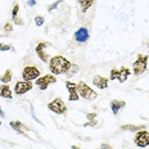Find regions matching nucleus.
Returning <instances> with one entry per match:
<instances>
[{
  "label": "nucleus",
  "mask_w": 149,
  "mask_h": 149,
  "mask_svg": "<svg viewBox=\"0 0 149 149\" xmlns=\"http://www.w3.org/2000/svg\"><path fill=\"white\" fill-rule=\"evenodd\" d=\"M71 67V62L62 55H55L49 61V70L53 74H62L66 73L68 68Z\"/></svg>",
  "instance_id": "nucleus-1"
},
{
  "label": "nucleus",
  "mask_w": 149,
  "mask_h": 149,
  "mask_svg": "<svg viewBox=\"0 0 149 149\" xmlns=\"http://www.w3.org/2000/svg\"><path fill=\"white\" fill-rule=\"evenodd\" d=\"M77 91H79L80 98L85 99V100H95L98 98V94L94 91L86 82L80 81L77 84Z\"/></svg>",
  "instance_id": "nucleus-2"
},
{
  "label": "nucleus",
  "mask_w": 149,
  "mask_h": 149,
  "mask_svg": "<svg viewBox=\"0 0 149 149\" xmlns=\"http://www.w3.org/2000/svg\"><path fill=\"white\" fill-rule=\"evenodd\" d=\"M148 61H149V58L147 55H143V54L139 55L138 59L132 63V71H134L135 76H139V74L145 72V70L148 67Z\"/></svg>",
  "instance_id": "nucleus-3"
},
{
  "label": "nucleus",
  "mask_w": 149,
  "mask_h": 149,
  "mask_svg": "<svg viewBox=\"0 0 149 149\" xmlns=\"http://www.w3.org/2000/svg\"><path fill=\"white\" fill-rule=\"evenodd\" d=\"M48 108L57 114H66L67 113V105L64 104V102L62 100L61 98H57L53 102H50V103L48 104Z\"/></svg>",
  "instance_id": "nucleus-4"
},
{
  "label": "nucleus",
  "mask_w": 149,
  "mask_h": 149,
  "mask_svg": "<svg viewBox=\"0 0 149 149\" xmlns=\"http://www.w3.org/2000/svg\"><path fill=\"white\" fill-rule=\"evenodd\" d=\"M54 82H57V77L52 73V74H44V76L36 79L35 85L40 90H45V89H48V86L50 85V84H54Z\"/></svg>",
  "instance_id": "nucleus-5"
},
{
  "label": "nucleus",
  "mask_w": 149,
  "mask_h": 149,
  "mask_svg": "<svg viewBox=\"0 0 149 149\" xmlns=\"http://www.w3.org/2000/svg\"><path fill=\"white\" fill-rule=\"evenodd\" d=\"M22 77L24 81H33V80L39 79L40 77V71L37 67L33 66H27L23 68L22 71Z\"/></svg>",
  "instance_id": "nucleus-6"
},
{
  "label": "nucleus",
  "mask_w": 149,
  "mask_h": 149,
  "mask_svg": "<svg viewBox=\"0 0 149 149\" xmlns=\"http://www.w3.org/2000/svg\"><path fill=\"white\" fill-rule=\"evenodd\" d=\"M134 141L139 148L149 147V132L147 130H140V131H138L136 132V136L134 138Z\"/></svg>",
  "instance_id": "nucleus-7"
},
{
  "label": "nucleus",
  "mask_w": 149,
  "mask_h": 149,
  "mask_svg": "<svg viewBox=\"0 0 149 149\" xmlns=\"http://www.w3.org/2000/svg\"><path fill=\"white\" fill-rule=\"evenodd\" d=\"M33 88V84L32 81H18L17 84H15V86H14V93L17 95H23V94H26L27 91H30L31 89Z\"/></svg>",
  "instance_id": "nucleus-8"
},
{
  "label": "nucleus",
  "mask_w": 149,
  "mask_h": 149,
  "mask_svg": "<svg viewBox=\"0 0 149 149\" xmlns=\"http://www.w3.org/2000/svg\"><path fill=\"white\" fill-rule=\"evenodd\" d=\"M50 44H49V42H45V41H41V42H39V44H37V46H36V49H35V52H36V54H37V57L40 58V59H41L42 62H44V63H48L49 61V57H48V54H46L45 53V50L44 49L46 48V46H49Z\"/></svg>",
  "instance_id": "nucleus-9"
},
{
  "label": "nucleus",
  "mask_w": 149,
  "mask_h": 149,
  "mask_svg": "<svg viewBox=\"0 0 149 149\" xmlns=\"http://www.w3.org/2000/svg\"><path fill=\"white\" fill-rule=\"evenodd\" d=\"M66 86H67V90L70 93V102H77L80 99V95H79V91H77V84L74 82H71V81H66Z\"/></svg>",
  "instance_id": "nucleus-10"
},
{
  "label": "nucleus",
  "mask_w": 149,
  "mask_h": 149,
  "mask_svg": "<svg viewBox=\"0 0 149 149\" xmlns=\"http://www.w3.org/2000/svg\"><path fill=\"white\" fill-rule=\"evenodd\" d=\"M74 40L77 42H86L89 40V30L86 27H81L74 32Z\"/></svg>",
  "instance_id": "nucleus-11"
},
{
  "label": "nucleus",
  "mask_w": 149,
  "mask_h": 149,
  "mask_svg": "<svg viewBox=\"0 0 149 149\" xmlns=\"http://www.w3.org/2000/svg\"><path fill=\"white\" fill-rule=\"evenodd\" d=\"M111 109H112V113L114 114V116H117V114L121 112V109H123V108L126 107V102L123 100H117V99H114V100L111 102Z\"/></svg>",
  "instance_id": "nucleus-12"
},
{
  "label": "nucleus",
  "mask_w": 149,
  "mask_h": 149,
  "mask_svg": "<svg viewBox=\"0 0 149 149\" xmlns=\"http://www.w3.org/2000/svg\"><path fill=\"white\" fill-rule=\"evenodd\" d=\"M93 85H95L98 89H107L108 88V79L104 76H100V74H97V76L93 79Z\"/></svg>",
  "instance_id": "nucleus-13"
},
{
  "label": "nucleus",
  "mask_w": 149,
  "mask_h": 149,
  "mask_svg": "<svg viewBox=\"0 0 149 149\" xmlns=\"http://www.w3.org/2000/svg\"><path fill=\"white\" fill-rule=\"evenodd\" d=\"M9 125H10L12 129L15 130V131L18 132V134H23V136H26V135H24V132H23L24 130H30L29 127H26L22 122H19V121H12V122L9 123Z\"/></svg>",
  "instance_id": "nucleus-14"
},
{
  "label": "nucleus",
  "mask_w": 149,
  "mask_h": 149,
  "mask_svg": "<svg viewBox=\"0 0 149 149\" xmlns=\"http://www.w3.org/2000/svg\"><path fill=\"white\" fill-rule=\"evenodd\" d=\"M130 73H131V71L127 67H121L118 70V77H117V80H118L120 82H125Z\"/></svg>",
  "instance_id": "nucleus-15"
},
{
  "label": "nucleus",
  "mask_w": 149,
  "mask_h": 149,
  "mask_svg": "<svg viewBox=\"0 0 149 149\" xmlns=\"http://www.w3.org/2000/svg\"><path fill=\"white\" fill-rule=\"evenodd\" d=\"M0 97L5 99H12L13 94H12V90L9 88V85H0Z\"/></svg>",
  "instance_id": "nucleus-16"
},
{
  "label": "nucleus",
  "mask_w": 149,
  "mask_h": 149,
  "mask_svg": "<svg viewBox=\"0 0 149 149\" xmlns=\"http://www.w3.org/2000/svg\"><path fill=\"white\" fill-rule=\"evenodd\" d=\"M122 130H126V131H131V132H138L140 130H145V126L143 125H123L121 126Z\"/></svg>",
  "instance_id": "nucleus-17"
},
{
  "label": "nucleus",
  "mask_w": 149,
  "mask_h": 149,
  "mask_svg": "<svg viewBox=\"0 0 149 149\" xmlns=\"http://www.w3.org/2000/svg\"><path fill=\"white\" fill-rule=\"evenodd\" d=\"M77 3L80 4V7H81V10L85 13L88 9L93 5V3H94V0H77Z\"/></svg>",
  "instance_id": "nucleus-18"
},
{
  "label": "nucleus",
  "mask_w": 149,
  "mask_h": 149,
  "mask_svg": "<svg viewBox=\"0 0 149 149\" xmlns=\"http://www.w3.org/2000/svg\"><path fill=\"white\" fill-rule=\"evenodd\" d=\"M86 117H88L89 122L85 123L84 126H95V125H97V113L90 112V113H86Z\"/></svg>",
  "instance_id": "nucleus-19"
},
{
  "label": "nucleus",
  "mask_w": 149,
  "mask_h": 149,
  "mask_svg": "<svg viewBox=\"0 0 149 149\" xmlns=\"http://www.w3.org/2000/svg\"><path fill=\"white\" fill-rule=\"evenodd\" d=\"M10 80H12V71L10 70H7L3 76H0V81H3V84L10 82Z\"/></svg>",
  "instance_id": "nucleus-20"
},
{
  "label": "nucleus",
  "mask_w": 149,
  "mask_h": 149,
  "mask_svg": "<svg viewBox=\"0 0 149 149\" xmlns=\"http://www.w3.org/2000/svg\"><path fill=\"white\" fill-rule=\"evenodd\" d=\"M77 72H79V67H77V64H72V63H71V67L68 68V71L66 72V74L68 77H71V76H74Z\"/></svg>",
  "instance_id": "nucleus-21"
},
{
  "label": "nucleus",
  "mask_w": 149,
  "mask_h": 149,
  "mask_svg": "<svg viewBox=\"0 0 149 149\" xmlns=\"http://www.w3.org/2000/svg\"><path fill=\"white\" fill-rule=\"evenodd\" d=\"M61 3H62V0H57V1H54L53 4H50V5L48 7V12H49V13H52L54 9H57V7L61 4Z\"/></svg>",
  "instance_id": "nucleus-22"
},
{
  "label": "nucleus",
  "mask_w": 149,
  "mask_h": 149,
  "mask_svg": "<svg viewBox=\"0 0 149 149\" xmlns=\"http://www.w3.org/2000/svg\"><path fill=\"white\" fill-rule=\"evenodd\" d=\"M45 22V19H44V17H41V15H36L35 17V23H36V26H42Z\"/></svg>",
  "instance_id": "nucleus-23"
},
{
  "label": "nucleus",
  "mask_w": 149,
  "mask_h": 149,
  "mask_svg": "<svg viewBox=\"0 0 149 149\" xmlns=\"http://www.w3.org/2000/svg\"><path fill=\"white\" fill-rule=\"evenodd\" d=\"M117 77H118V70H116V68H113V70H111V76H109V80H116Z\"/></svg>",
  "instance_id": "nucleus-24"
},
{
  "label": "nucleus",
  "mask_w": 149,
  "mask_h": 149,
  "mask_svg": "<svg viewBox=\"0 0 149 149\" xmlns=\"http://www.w3.org/2000/svg\"><path fill=\"white\" fill-rule=\"evenodd\" d=\"M18 12H19V5L15 4V5H14V8H13V10H12V17H13V19H14V18H17Z\"/></svg>",
  "instance_id": "nucleus-25"
},
{
  "label": "nucleus",
  "mask_w": 149,
  "mask_h": 149,
  "mask_svg": "<svg viewBox=\"0 0 149 149\" xmlns=\"http://www.w3.org/2000/svg\"><path fill=\"white\" fill-rule=\"evenodd\" d=\"M4 31L5 32H12L13 31V26H12V23H7L4 26Z\"/></svg>",
  "instance_id": "nucleus-26"
},
{
  "label": "nucleus",
  "mask_w": 149,
  "mask_h": 149,
  "mask_svg": "<svg viewBox=\"0 0 149 149\" xmlns=\"http://www.w3.org/2000/svg\"><path fill=\"white\" fill-rule=\"evenodd\" d=\"M10 46L9 45H5V44H0V50L1 52H5V50H10Z\"/></svg>",
  "instance_id": "nucleus-27"
},
{
  "label": "nucleus",
  "mask_w": 149,
  "mask_h": 149,
  "mask_svg": "<svg viewBox=\"0 0 149 149\" xmlns=\"http://www.w3.org/2000/svg\"><path fill=\"white\" fill-rule=\"evenodd\" d=\"M99 149H112V147L109 144H108V143H103V144L100 145V148Z\"/></svg>",
  "instance_id": "nucleus-28"
},
{
  "label": "nucleus",
  "mask_w": 149,
  "mask_h": 149,
  "mask_svg": "<svg viewBox=\"0 0 149 149\" xmlns=\"http://www.w3.org/2000/svg\"><path fill=\"white\" fill-rule=\"evenodd\" d=\"M13 21H14V23H15V24H22V23H23V21L21 19V18H18V17H17V18H14Z\"/></svg>",
  "instance_id": "nucleus-29"
},
{
  "label": "nucleus",
  "mask_w": 149,
  "mask_h": 149,
  "mask_svg": "<svg viewBox=\"0 0 149 149\" xmlns=\"http://www.w3.org/2000/svg\"><path fill=\"white\" fill-rule=\"evenodd\" d=\"M29 5H30V7H35V5H36V0H29Z\"/></svg>",
  "instance_id": "nucleus-30"
},
{
  "label": "nucleus",
  "mask_w": 149,
  "mask_h": 149,
  "mask_svg": "<svg viewBox=\"0 0 149 149\" xmlns=\"http://www.w3.org/2000/svg\"><path fill=\"white\" fill-rule=\"evenodd\" d=\"M0 116H1V117H4V116H5L4 111H3V109H1V108H0Z\"/></svg>",
  "instance_id": "nucleus-31"
},
{
  "label": "nucleus",
  "mask_w": 149,
  "mask_h": 149,
  "mask_svg": "<svg viewBox=\"0 0 149 149\" xmlns=\"http://www.w3.org/2000/svg\"><path fill=\"white\" fill-rule=\"evenodd\" d=\"M72 149H80L79 147H76V145H72Z\"/></svg>",
  "instance_id": "nucleus-32"
},
{
  "label": "nucleus",
  "mask_w": 149,
  "mask_h": 149,
  "mask_svg": "<svg viewBox=\"0 0 149 149\" xmlns=\"http://www.w3.org/2000/svg\"><path fill=\"white\" fill-rule=\"evenodd\" d=\"M0 126H1V121H0Z\"/></svg>",
  "instance_id": "nucleus-33"
}]
</instances>
